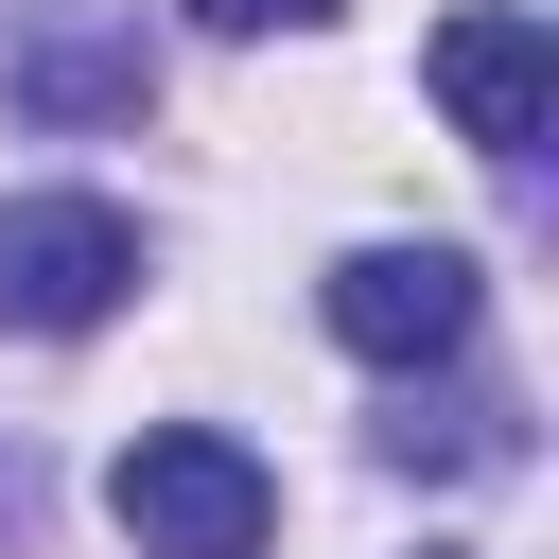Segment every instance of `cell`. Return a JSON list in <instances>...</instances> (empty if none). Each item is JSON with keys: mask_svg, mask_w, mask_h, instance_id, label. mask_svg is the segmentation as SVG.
Returning <instances> with one entry per match:
<instances>
[{"mask_svg": "<svg viewBox=\"0 0 559 559\" xmlns=\"http://www.w3.org/2000/svg\"><path fill=\"white\" fill-rule=\"evenodd\" d=\"M105 507H122V542H140V559H262V542H280L262 454H245V437H210V419H157V437L105 472Z\"/></svg>", "mask_w": 559, "mask_h": 559, "instance_id": "cell-1", "label": "cell"}, {"mask_svg": "<svg viewBox=\"0 0 559 559\" xmlns=\"http://www.w3.org/2000/svg\"><path fill=\"white\" fill-rule=\"evenodd\" d=\"M140 297V227L105 192H0V332H105Z\"/></svg>", "mask_w": 559, "mask_h": 559, "instance_id": "cell-2", "label": "cell"}, {"mask_svg": "<svg viewBox=\"0 0 559 559\" xmlns=\"http://www.w3.org/2000/svg\"><path fill=\"white\" fill-rule=\"evenodd\" d=\"M314 314H332V349H367V367H454V349L489 332V280H472V245H349V262L314 280Z\"/></svg>", "mask_w": 559, "mask_h": 559, "instance_id": "cell-3", "label": "cell"}, {"mask_svg": "<svg viewBox=\"0 0 559 559\" xmlns=\"http://www.w3.org/2000/svg\"><path fill=\"white\" fill-rule=\"evenodd\" d=\"M437 105H454V140L472 157H542V122H559V35L524 17V0H472V17H437Z\"/></svg>", "mask_w": 559, "mask_h": 559, "instance_id": "cell-4", "label": "cell"}, {"mask_svg": "<svg viewBox=\"0 0 559 559\" xmlns=\"http://www.w3.org/2000/svg\"><path fill=\"white\" fill-rule=\"evenodd\" d=\"M0 87H17V122L87 140V122H140L157 105V35H140V0H87V17H35L0 52Z\"/></svg>", "mask_w": 559, "mask_h": 559, "instance_id": "cell-5", "label": "cell"}, {"mask_svg": "<svg viewBox=\"0 0 559 559\" xmlns=\"http://www.w3.org/2000/svg\"><path fill=\"white\" fill-rule=\"evenodd\" d=\"M384 454H402V472H489V454H524V419H507L489 384H454V402H402Z\"/></svg>", "mask_w": 559, "mask_h": 559, "instance_id": "cell-6", "label": "cell"}, {"mask_svg": "<svg viewBox=\"0 0 559 559\" xmlns=\"http://www.w3.org/2000/svg\"><path fill=\"white\" fill-rule=\"evenodd\" d=\"M210 35H314V17H349V0H192Z\"/></svg>", "mask_w": 559, "mask_h": 559, "instance_id": "cell-7", "label": "cell"}, {"mask_svg": "<svg viewBox=\"0 0 559 559\" xmlns=\"http://www.w3.org/2000/svg\"><path fill=\"white\" fill-rule=\"evenodd\" d=\"M0 524H35V454H0Z\"/></svg>", "mask_w": 559, "mask_h": 559, "instance_id": "cell-8", "label": "cell"}]
</instances>
